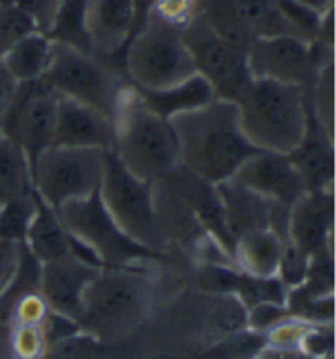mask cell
<instances>
[{"instance_id":"6da1fadb","label":"cell","mask_w":336,"mask_h":359,"mask_svg":"<svg viewBox=\"0 0 336 359\" xmlns=\"http://www.w3.org/2000/svg\"><path fill=\"white\" fill-rule=\"evenodd\" d=\"M177 143L179 166L210 184L235 176L251 156L260 153L240 127L236 105L213 99L210 104L169 120Z\"/></svg>"},{"instance_id":"7a4b0ae2","label":"cell","mask_w":336,"mask_h":359,"mask_svg":"<svg viewBox=\"0 0 336 359\" xmlns=\"http://www.w3.org/2000/svg\"><path fill=\"white\" fill-rule=\"evenodd\" d=\"M154 285L148 268L102 269L82 299L77 320L82 333L95 341L128 334L153 309Z\"/></svg>"},{"instance_id":"3957f363","label":"cell","mask_w":336,"mask_h":359,"mask_svg":"<svg viewBox=\"0 0 336 359\" xmlns=\"http://www.w3.org/2000/svg\"><path fill=\"white\" fill-rule=\"evenodd\" d=\"M114 127L112 151L135 177L156 182L179 166L171 123L151 110L133 86L121 95L114 114Z\"/></svg>"},{"instance_id":"277c9868","label":"cell","mask_w":336,"mask_h":359,"mask_svg":"<svg viewBox=\"0 0 336 359\" xmlns=\"http://www.w3.org/2000/svg\"><path fill=\"white\" fill-rule=\"evenodd\" d=\"M248 142L260 151L290 154L305 132V89L255 79L233 102Z\"/></svg>"},{"instance_id":"5b68a950","label":"cell","mask_w":336,"mask_h":359,"mask_svg":"<svg viewBox=\"0 0 336 359\" xmlns=\"http://www.w3.org/2000/svg\"><path fill=\"white\" fill-rule=\"evenodd\" d=\"M126 79L136 90L156 92L196 76L182 32L149 15L121 53Z\"/></svg>"},{"instance_id":"8992f818","label":"cell","mask_w":336,"mask_h":359,"mask_svg":"<svg viewBox=\"0 0 336 359\" xmlns=\"http://www.w3.org/2000/svg\"><path fill=\"white\" fill-rule=\"evenodd\" d=\"M41 81L60 97L89 105L112 120L121 95L131 86L119 62L56 41Z\"/></svg>"},{"instance_id":"52a82bcc","label":"cell","mask_w":336,"mask_h":359,"mask_svg":"<svg viewBox=\"0 0 336 359\" xmlns=\"http://www.w3.org/2000/svg\"><path fill=\"white\" fill-rule=\"evenodd\" d=\"M56 213L67 233L86 245L104 269L148 268L149 263L166 258V255L145 248L120 230L105 210L99 191L65 203Z\"/></svg>"},{"instance_id":"ba28073f","label":"cell","mask_w":336,"mask_h":359,"mask_svg":"<svg viewBox=\"0 0 336 359\" xmlns=\"http://www.w3.org/2000/svg\"><path fill=\"white\" fill-rule=\"evenodd\" d=\"M99 197L126 236L145 248L166 255L168 241L156 217L153 182L141 181L126 171L112 149L105 151Z\"/></svg>"},{"instance_id":"9c48e42d","label":"cell","mask_w":336,"mask_h":359,"mask_svg":"<svg viewBox=\"0 0 336 359\" xmlns=\"http://www.w3.org/2000/svg\"><path fill=\"white\" fill-rule=\"evenodd\" d=\"M105 151L94 148L51 147L38 158L32 171L33 191L53 210L99 191Z\"/></svg>"},{"instance_id":"30bf717a","label":"cell","mask_w":336,"mask_h":359,"mask_svg":"<svg viewBox=\"0 0 336 359\" xmlns=\"http://www.w3.org/2000/svg\"><path fill=\"white\" fill-rule=\"evenodd\" d=\"M246 61L255 79H269L307 89L333 62V46L297 36L255 38L246 53Z\"/></svg>"},{"instance_id":"8fae6325","label":"cell","mask_w":336,"mask_h":359,"mask_svg":"<svg viewBox=\"0 0 336 359\" xmlns=\"http://www.w3.org/2000/svg\"><path fill=\"white\" fill-rule=\"evenodd\" d=\"M182 38L197 74L210 84L215 99L235 102L253 81L246 53L217 36L201 17L182 30Z\"/></svg>"},{"instance_id":"7c38bea8","label":"cell","mask_w":336,"mask_h":359,"mask_svg":"<svg viewBox=\"0 0 336 359\" xmlns=\"http://www.w3.org/2000/svg\"><path fill=\"white\" fill-rule=\"evenodd\" d=\"M58 99L60 95L41 79L23 82L18 84L4 120L2 133L22 148L32 171L38 158L51 148Z\"/></svg>"},{"instance_id":"4fadbf2b","label":"cell","mask_w":336,"mask_h":359,"mask_svg":"<svg viewBox=\"0 0 336 359\" xmlns=\"http://www.w3.org/2000/svg\"><path fill=\"white\" fill-rule=\"evenodd\" d=\"M285 238L310 258L333 251V189L307 191L287 208Z\"/></svg>"},{"instance_id":"5bb4252c","label":"cell","mask_w":336,"mask_h":359,"mask_svg":"<svg viewBox=\"0 0 336 359\" xmlns=\"http://www.w3.org/2000/svg\"><path fill=\"white\" fill-rule=\"evenodd\" d=\"M233 181L261 197L289 208L309 191L299 169L287 154L260 151L238 169Z\"/></svg>"},{"instance_id":"9a60e30c","label":"cell","mask_w":336,"mask_h":359,"mask_svg":"<svg viewBox=\"0 0 336 359\" xmlns=\"http://www.w3.org/2000/svg\"><path fill=\"white\" fill-rule=\"evenodd\" d=\"M217 191L222 202L227 230L233 241L246 233L266 230V228H271L285 238V207L261 197L260 194L243 187L233 179L217 184Z\"/></svg>"},{"instance_id":"2e32d148","label":"cell","mask_w":336,"mask_h":359,"mask_svg":"<svg viewBox=\"0 0 336 359\" xmlns=\"http://www.w3.org/2000/svg\"><path fill=\"white\" fill-rule=\"evenodd\" d=\"M84 32L92 55L121 62V53L135 33L133 0H89Z\"/></svg>"},{"instance_id":"e0dca14e","label":"cell","mask_w":336,"mask_h":359,"mask_svg":"<svg viewBox=\"0 0 336 359\" xmlns=\"http://www.w3.org/2000/svg\"><path fill=\"white\" fill-rule=\"evenodd\" d=\"M114 140L115 127L109 115L65 97L58 99L51 147L110 151Z\"/></svg>"},{"instance_id":"ac0fdd59","label":"cell","mask_w":336,"mask_h":359,"mask_svg":"<svg viewBox=\"0 0 336 359\" xmlns=\"http://www.w3.org/2000/svg\"><path fill=\"white\" fill-rule=\"evenodd\" d=\"M100 268L86 264L67 256L55 263L43 264L40 274V294L48 309L72 320H79L84 292L100 273Z\"/></svg>"},{"instance_id":"d6986e66","label":"cell","mask_w":336,"mask_h":359,"mask_svg":"<svg viewBox=\"0 0 336 359\" xmlns=\"http://www.w3.org/2000/svg\"><path fill=\"white\" fill-rule=\"evenodd\" d=\"M307 123L299 147L287 156L295 164L309 191L333 189V130L321 122L305 89Z\"/></svg>"},{"instance_id":"ffe728a7","label":"cell","mask_w":336,"mask_h":359,"mask_svg":"<svg viewBox=\"0 0 336 359\" xmlns=\"http://www.w3.org/2000/svg\"><path fill=\"white\" fill-rule=\"evenodd\" d=\"M33 194H35L36 210L23 245L41 266L67 258L71 256L69 233L61 223L56 210H53L35 191Z\"/></svg>"},{"instance_id":"44dd1931","label":"cell","mask_w":336,"mask_h":359,"mask_svg":"<svg viewBox=\"0 0 336 359\" xmlns=\"http://www.w3.org/2000/svg\"><path fill=\"white\" fill-rule=\"evenodd\" d=\"M285 238L266 228L246 233L235 241L233 261L243 273L256 278H276Z\"/></svg>"},{"instance_id":"7402d4cb","label":"cell","mask_w":336,"mask_h":359,"mask_svg":"<svg viewBox=\"0 0 336 359\" xmlns=\"http://www.w3.org/2000/svg\"><path fill=\"white\" fill-rule=\"evenodd\" d=\"M55 41L41 32L22 38L0 56V61L18 84L40 81L51 62Z\"/></svg>"},{"instance_id":"603a6c76","label":"cell","mask_w":336,"mask_h":359,"mask_svg":"<svg viewBox=\"0 0 336 359\" xmlns=\"http://www.w3.org/2000/svg\"><path fill=\"white\" fill-rule=\"evenodd\" d=\"M140 92V90H138ZM146 105L166 120L187 114L215 99L212 87L202 76H192L181 84L156 92H140Z\"/></svg>"},{"instance_id":"cb8c5ba5","label":"cell","mask_w":336,"mask_h":359,"mask_svg":"<svg viewBox=\"0 0 336 359\" xmlns=\"http://www.w3.org/2000/svg\"><path fill=\"white\" fill-rule=\"evenodd\" d=\"M33 194L32 169L22 148L0 132V205Z\"/></svg>"},{"instance_id":"d4e9b609","label":"cell","mask_w":336,"mask_h":359,"mask_svg":"<svg viewBox=\"0 0 336 359\" xmlns=\"http://www.w3.org/2000/svg\"><path fill=\"white\" fill-rule=\"evenodd\" d=\"M199 17L228 45L243 53L250 50L255 36L248 30L233 0H201Z\"/></svg>"},{"instance_id":"484cf974","label":"cell","mask_w":336,"mask_h":359,"mask_svg":"<svg viewBox=\"0 0 336 359\" xmlns=\"http://www.w3.org/2000/svg\"><path fill=\"white\" fill-rule=\"evenodd\" d=\"M238 13L255 38L297 36L282 15L276 0H233ZM304 40V38H302Z\"/></svg>"},{"instance_id":"4316f807","label":"cell","mask_w":336,"mask_h":359,"mask_svg":"<svg viewBox=\"0 0 336 359\" xmlns=\"http://www.w3.org/2000/svg\"><path fill=\"white\" fill-rule=\"evenodd\" d=\"M267 348L266 333L245 328L218 338L210 348L187 359H257Z\"/></svg>"},{"instance_id":"83f0119b","label":"cell","mask_w":336,"mask_h":359,"mask_svg":"<svg viewBox=\"0 0 336 359\" xmlns=\"http://www.w3.org/2000/svg\"><path fill=\"white\" fill-rule=\"evenodd\" d=\"M87 4L89 0H60L55 23L48 36L56 43L90 53L84 32Z\"/></svg>"},{"instance_id":"f1b7e54d","label":"cell","mask_w":336,"mask_h":359,"mask_svg":"<svg viewBox=\"0 0 336 359\" xmlns=\"http://www.w3.org/2000/svg\"><path fill=\"white\" fill-rule=\"evenodd\" d=\"M35 210V194L0 205V241L15 245L25 243Z\"/></svg>"},{"instance_id":"f546056e","label":"cell","mask_w":336,"mask_h":359,"mask_svg":"<svg viewBox=\"0 0 336 359\" xmlns=\"http://www.w3.org/2000/svg\"><path fill=\"white\" fill-rule=\"evenodd\" d=\"M38 32L32 17L20 8L0 4V56L17 41Z\"/></svg>"},{"instance_id":"4dcf8cb0","label":"cell","mask_w":336,"mask_h":359,"mask_svg":"<svg viewBox=\"0 0 336 359\" xmlns=\"http://www.w3.org/2000/svg\"><path fill=\"white\" fill-rule=\"evenodd\" d=\"M309 268H310V256L302 253V251L297 250L294 245H290L289 241H285L276 278L281 280V284L284 285L287 292H289V290L299 289L300 285H304L307 274H309Z\"/></svg>"},{"instance_id":"1f68e13d","label":"cell","mask_w":336,"mask_h":359,"mask_svg":"<svg viewBox=\"0 0 336 359\" xmlns=\"http://www.w3.org/2000/svg\"><path fill=\"white\" fill-rule=\"evenodd\" d=\"M199 11L201 0H156L149 15L158 17L159 20L182 32L199 17Z\"/></svg>"},{"instance_id":"d6a6232c","label":"cell","mask_w":336,"mask_h":359,"mask_svg":"<svg viewBox=\"0 0 336 359\" xmlns=\"http://www.w3.org/2000/svg\"><path fill=\"white\" fill-rule=\"evenodd\" d=\"M7 346L17 359H36L45 351L46 343L41 325H17L11 330Z\"/></svg>"},{"instance_id":"836d02e7","label":"cell","mask_w":336,"mask_h":359,"mask_svg":"<svg viewBox=\"0 0 336 359\" xmlns=\"http://www.w3.org/2000/svg\"><path fill=\"white\" fill-rule=\"evenodd\" d=\"M97 343L89 334L79 333L61 341L48 344L36 359H94Z\"/></svg>"},{"instance_id":"e575fe53","label":"cell","mask_w":336,"mask_h":359,"mask_svg":"<svg viewBox=\"0 0 336 359\" xmlns=\"http://www.w3.org/2000/svg\"><path fill=\"white\" fill-rule=\"evenodd\" d=\"M287 317H292V315L285 304L264 302L248 309L246 325L250 330L266 333L269 332L272 327H276L277 323H281L282 320H285Z\"/></svg>"},{"instance_id":"d590c367","label":"cell","mask_w":336,"mask_h":359,"mask_svg":"<svg viewBox=\"0 0 336 359\" xmlns=\"http://www.w3.org/2000/svg\"><path fill=\"white\" fill-rule=\"evenodd\" d=\"M18 251H20V245L0 241V290L6 287V284L15 273Z\"/></svg>"},{"instance_id":"8d00e7d4","label":"cell","mask_w":336,"mask_h":359,"mask_svg":"<svg viewBox=\"0 0 336 359\" xmlns=\"http://www.w3.org/2000/svg\"><path fill=\"white\" fill-rule=\"evenodd\" d=\"M17 87L18 82L8 74V71L4 67L2 61H0V132H2L4 120H6L8 107L12 104Z\"/></svg>"},{"instance_id":"74e56055","label":"cell","mask_w":336,"mask_h":359,"mask_svg":"<svg viewBox=\"0 0 336 359\" xmlns=\"http://www.w3.org/2000/svg\"><path fill=\"white\" fill-rule=\"evenodd\" d=\"M156 0H133L135 6V33L145 25L146 18H148L149 12L153 11ZM133 33V35H135Z\"/></svg>"},{"instance_id":"f35d334b","label":"cell","mask_w":336,"mask_h":359,"mask_svg":"<svg viewBox=\"0 0 336 359\" xmlns=\"http://www.w3.org/2000/svg\"><path fill=\"white\" fill-rule=\"evenodd\" d=\"M297 2L304 4L305 7L311 8V11H315L316 13H320V15H328L331 11V7H333V0H297Z\"/></svg>"},{"instance_id":"ab89813d","label":"cell","mask_w":336,"mask_h":359,"mask_svg":"<svg viewBox=\"0 0 336 359\" xmlns=\"http://www.w3.org/2000/svg\"><path fill=\"white\" fill-rule=\"evenodd\" d=\"M0 359H7L6 356H2V354H0Z\"/></svg>"}]
</instances>
